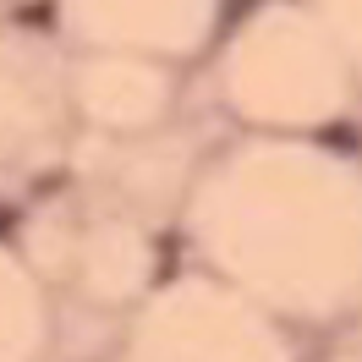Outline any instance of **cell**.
I'll return each instance as SVG.
<instances>
[{
    "instance_id": "obj_1",
    "label": "cell",
    "mask_w": 362,
    "mask_h": 362,
    "mask_svg": "<svg viewBox=\"0 0 362 362\" xmlns=\"http://www.w3.org/2000/svg\"><path fill=\"white\" fill-rule=\"evenodd\" d=\"M324 143L329 148H357V132L351 127H324Z\"/></svg>"
},
{
    "instance_id": "obj_2",
    "label": "cell",
    "mask_w": 362,
    "mask_h": 362,
    "mask_svg": "<svg viewBox=\"0 0 362 362\" xmlns=\"http://www.w3.org/2000/svg\"><path fill=\"white\" fill-rule=\"evenodd\" d=\"M6 226H11V214H6V209H0V230H6Z\"/></svg>"
}]
</instances>
